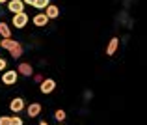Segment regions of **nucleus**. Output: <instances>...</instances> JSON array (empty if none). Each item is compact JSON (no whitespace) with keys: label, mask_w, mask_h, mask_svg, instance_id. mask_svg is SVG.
<instances>
[{"label":"nucleus","mask_w":147,"mask_h":125,"mask_svg":"<svg viewBox=\"0 0 147 125\" xmlns=\"http://www.w3.org/2000/svg\"><path fill=\"white\" fill-rule=\"evenodd\" d=\"M4 2H7V0H0V4H4Z\"/></svg>","instance_id":"4be33fe9"},{"label":"nucleus","mask_w":147,"mask_h":125,"mask_svg":"<svg viewBox=\"0 0 147 125\" xmlns=\"http://www.w3.org/2000/svg\"><path fill=\"white\" fill-rule=\"evenodd\" d=\"M54 118L58 120V123H61V122H63L65 118H67V112H65L63 108H58V110L54 112Z\"/></svg>","instance_id":"2eb2a0df"},{"label":"nucleus","mask_w":147,"mask_h":125,"mask_svg":"<svg viewBox=\"0 0 147 125\" xmlns=\"http://www.w3.org/2000/svg\"><path fill=\"white\" fill-rule=\"evenodd\" d=\"M22 2H24L26 6H34V0H22Z\"/></svg>","instance_id":"aec40b11"},{"label":"nucleus","mask_w":147,"mask_h":125,"mask_svg":"<svg viewBox=\"0 0 147 125\" xmlns=\"http://www.w3.org/2000/svg\"><path fill=\"white\" fill-rule=\"evenodd\" d=\"M17 80H19V73L15 71V69H6V71H2V84L13 86V84H17Z\"/></svg>","instance_id":"f03ea898"},{"label":"nucleus","mask_w":147,"mask_h":125,"mask_svg":"<svg viewBox=\"0 0 147 125\" xmlns=\"http://www.w3.org/2000/svg\"><path fill=\"white\" fill-rule=\"evenodd\" d=\"M17 73L19 75H24V77H30V75H34V69H32V65H30L28 62H21L19 67H17Z\"/></svg>","instance_id":"0eeeda50"},{"label":"nucleus","mask_w":147,"mask_h":125,"mask_svg":"<svg viewBox=\"0 0 147 125\" xmlns=\"http://www.w3.org/2000/svg\"><path fill=\"white\" fill-rule=\"evenodd\" d=\"M34 80H36V82H39V84H41V82H43L45 79H43V75H34Z\"/></svg>","instance_id":"6ab92c4d"},{"label":"nucleus","mask_w":147,"mask_h":125,"mask_svg":"<svg viewBox=\"0 0 147 125\" xmlns=\"http://www.w3.org/2000/svg\"><path fill=\"white\" fill-rule=\"evenodd\" d=\"M0 36L2 37H11V30H9V24L4 21H0Z\"/></svg>","instance_id":"ddd939ff"},{"label":"nucleus","mask_w":147,"mask_h":125,"mask_svg":"<svg viewBox=\"0 0 147 125\" xmlns=\"http://www.w3.org/2000/svg\"><path fill=\"white\" fill-rule=\"evenodd\" d=\"M39 125H49V123H47V122H41V123H39Z\"/></svg>","instance_id":"412c9836"},{"label":"nucleus","mask_w":147,"mask_h":125,"mask_svg":"<svg viewBox=\"0 0 147 125\" xmlns=\"http://www.w3.org/2000/svg\"><path fill=\"white\" fill-rule=\"evenodd\" d=\"M39 90H41V93H45V95L52 93L54 90H56V80L54 79H45L43 82L39 84Z\"/></svg>","instance_id":"7ed1b4c3"},{"label":"nucleus","mask_w":147,"mask_h":125,"mask_svg":"<svg viewBox=\"0 0 147 125\" xmlns=\"http://www.w3.org/2000/svg\"><path fill=\"white\" fill-rule=\"evenodd\" d=\"M28 21H30V15L26 13V11H21V13H15L13 17H11V24L15 26V28H24L26 24H28Z\"/></svg>","instance_id":"f257e3e1"},{"label":"nucleus","mask_w":147,"mask_h":125,"mask_svg":"<svg viewBox=\"0 0 147 125\" xmlns=\"http://www.w3.org/2000/svg\"><path fill=\"white\" fill-rule=\"evenodd\" d=\"M15 45H19V41L11 39V37H2L0 39V49H6V50H11Z\"/></svg>","instance_id":"9b49d317"},{"label":"nucleus","mask_w":147,"mask_h":125,"mask_svg":"<svg viewBox=\"0 0 147 125\" xmlns=\"http://www.w3.org/2000/svg\"><path fill=\"white\" fill-rule=\"evenodd\" d=\"M41 103H32L30 107H26V112H28V116L30 118H37V116L41 114Z\"/></svg>","instance_id":"6e6552de"},{"label":"nucleus","mask_w":147,"mask_h":125,"mask_svg":"<svg viewBox=\"0 0 147 125\" xmlns=\"http://www.w3.org/2000/svg\"><path fill=\"white\" fill-rule=\"evenodd\" d=\"M24 99L22 97H15V99H11V103H9V108H11V112H21V110H24Z\"/></svg>","instance_id":"423d86ee"},{"label":"nucleus","mask_w":147,"mask_h":125,"mask_svg":"<svg viewBox=\"0 0 147 125\" xmlns=\"http://www.w3.org/2000/svg\"><path fill=\"white\" fill-rule=\"evenodd\" d=\"M24 6H26V4L22 2V0H7V10H9L13 15L24 11Z\"/></svg>","instance_id":"39448f33"},{"label":"nucleus","mask_w":147,"mask_h":125,"mask_svg":"<svg viewBox=\"0 0 147 125\" xmlns=\"http://www.w3.org/2000/svg\"><path fill=\"white\" fill-rule=\"evenodd\" d=\"M117 47H119V37H112L110 43H108V47H106V54L108 56H114L115 50H117Z\"/></svg>","instance_id":"9d476101"},{"label":"nucleus","mask_w":147,"mask_h":125,"mask_svg":"<svg viewBox=\"0 0 147 125\" xmlns=\"http://www.w3.org/2000/svg\"><path fill=\"white\" fill-rule=\"evenodd\" d=\"M45 15H47L49 19H58L60 17V7L54 6V4H49V6L45 7Z\"/></svg>","instance_id":"1a4fd4ad"},{"label":"nucleus","mask_w":147,"mask_h":125,"mask_svg":"<svg viewBox=\"0 0 147 125\" xmlns=\"http://www.w3.org/2000/svg\"><path fill=\"white\" fill-rule=\"evenodd\" d=\"M50 4V0H34V7L39 11H45V7H47Z\"/></svg>","instance_id":"4468645a"},{"label":"nucleus","mask_w":147,"mask_h":125,"mask_svg":"<svg viewBox=\"0 0 147 125\" xmlns=\"http://www.w3.org/2000/svg\"><path fill=\"white\" fill-rule=\"evenodd\" d=\"M6 67H7V60H4V58L0 56V71H6Z\"/></svg>","instance_id":"a211bd4d"},{"label":"nucleus","mask_w":147,"mask_h":125,"mask_svg":"<svg viewBox=\"0 0 147 125\" xmlns=\"http://www.w3.org/2000/svg\"><path fill=\"white\" fill-rule=\"evenodd\" d=\"M0 125H11V116H0Z\"/></svg>","instance_id":"f3484780"},{"label":"nucleus","mask_w":147,"mask_h":125,"mask_svg":"<svg viewBox=\"0 0 147 125\" xmlns=\"http://www.w3.org/2000/svg\"><path fill=\"white\" fill-rule=\"evenodd\" d=\"M11 125H24V120L19 116H11Z\"/></svg>","instance_id":"dca6fc26"},{"label":"nucleus","mask_w":147,"mask_h":125,"mask_svg":"<svg viewBox=\"0 0 147 125\" xmlns=\"http://www.w3.org/2000/svg\"><path fill=\"white\" fill-rule=\"evenodd\" d=\"M49 21H50V19L45 15V11H39V13H36V15H34V19H32L34 26H37V28H43V26H47Z\"/></svg>","instance_id":"20e7f679"},{"label":"nucleus","mask_w":147,"mask_h":125,"mask_svg":"<svg viewBox=\"0 0 147 125\" xmlns=\"http://www.w3.org/2000/svg\"><path fill=\"white\" fill-rule=\"evenodd\" d=\"M9 56L13 58V60H19V58L22 56V45H21V43H19V45H15L13 49L9 50Z\"/></svg>","instance_id":"f8f14e48"},{"label":"nucleus","mask_w":147,"mask_h":125,"mask_svg":"<svg viewBox=\"0 0 147 125\" xmlns=\"http://www.w3.org/2000/svg\"><path fill=\"white\" fill-rule=\"evenodd\" d=\"M58 125H61V123H58Z\"/></svg>","instance_id":"5701e85b"}]
</instances>
